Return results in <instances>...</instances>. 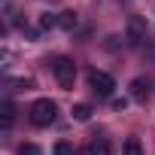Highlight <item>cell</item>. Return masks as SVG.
Returning a JSON list of instances; mask_svg holds the SVG:
<instances>
[{"mask_svg": "<svg viewBox=\"0 0 155 155\" xmlns=\"http://www.w3.org/2000/svg\"><path fill=\"white\" fill-rule=\"evenodd\" d=\"M55 116H58V107H55V101H49V97L34 101V104H31V110H28V119H31V125H37V128L52 125V122H55Z\"/></svg>", "mask_w": 155, "mask_h": 155, "instance_id": "cell-1", "label": "cell"}, {"mask_svg": "<svg viewBox=\"0 0 155 155\" xmlns=\"http://www.w3.org/2000/svg\"><path fill=\"white\" fill-rule=\"evenodd\" d=\"M52 73H55V79H58L61 88H73V82H76V64L70 58H55Z\"/></svg>", "mask_w": 155, "mask_h": 155, "instance_id": "cell-2", "label": "cell"}, {"mask_svg": "<svg viewBox=\"0 0 155 155\" xmlns=\"http://www.w3.org/2000/svg\"><path fill=\"white\" fill-rule=\"evenodd\" d=\"M88 85H91V91H94V94L110 97V94H113V88H116V79H113L107 70H91V73H88Z\"/></svg>", "mask_w": 155, "mask_h": 155, "instance_id": "cell-3", "label": "cell"}, {"mask_svg": "<svg viewBox=\"0 0 155 155\" xmlns=\"http://www.w3.org/2000/svg\"><path fill=\"white\" fill-rule=\"evenodd\" d=\"M128 37H131V43H140V40H146V21L134 15V18L128 21Z\"/></svg>", "mask_w": 155, "mask_h": 155, "instance_id": "cell-4", "label": "cell"}, {"mask_svg": "<svg viewBox=\"0 0 155 155\" xmlns=\"http://www.w3.org/2000/svg\"><path fill=\"white\" fill-rule=\"evenodd\" d=\"M131 97L134 101H146L149 97V82L146 79H134L131 82Z\"/></svg>", "mask_w": 155, "mask_h": 155, "instance_id": "cell-5", "label": "cell"}, {"mask_svg": "<svg viewBox=\"0 0 155 155\" xmlns=\"http://www.w3.org/2000/svg\"><path fill=\"white\" fill-rule=\"evenodd\" d=\"M0 116H3V128H12V122H15L12 101H3V104H0Z\"/></svg>", "mask_w": 155, "mask_h": 155, "instance_id": "cell-6", "label": "cell"}, {"mask_svg": "<svg viewBox=\"0 0 155 155\" xmlns=\"http://www.w3.org/2000/svg\"><path fill=\"white\" fill-rule=\"evenodd\" d=\"M122 155H143V143L137 137H128L125 146H122Z\"/></svg>", "mask_w": 155, "mask_h": 155, "instance_id": "cell-7", "label": "cell"}, {"mask_svg": "<svg viewBox=\"0 0 155 155\" xmlns=\"http://www.w3.org/2000/svg\"><path fill=\"white\" fill-rule=\"evenodd\" d=\"M58 25H61L64 31H73L76 25H79V18H76V12H61V15H58Z\"/></svg>", "mask_w": 155, "mask_h": 155, "instance_id": "cell-8", "label": "cell"}, {"mask_svg": "<svg viewBox=\"0 0 155 155\" xmlns=\"http://www.w3.org/2000/svg\"><path fill=\"white\" fill-rule=\"evenodd\" d=\"M73 119H76V122H88V119H91V107H88V104H76V107H73Z\"/></svg>", "mask_w": 155, "mask_h": 155, "instance_id": "cell-9", "label": "cell"}, {"mask_svg": "<svg viewBox=\"0 0 155 155\" xmlns=\"http://www.w3.org/2000/svg\"><path fill=\"white\" fill-rule=\"evenodd\" d=\"M55 155H76V149H73V143L58 140V143H55Z\"/></svg>", "mask_w": 155, "mask_h": 155, "instance_id": "cell-10", "label": "cell"}, {"mask_svg": "<svg viewBox=\"0 0 155 155\" xmlns=\"http://www.w3.org/2000/svg\"><path fill=\"white\" fill-rule=\"evenodd\" d=\"M18 155H43V152H40V146H34V143H21V146H18Z\"/></svg>", "mask_w": 155, "mask_h": 155, "instance_id": "cell-11", "label": "cell"}, {"mask_svg": "<svg viewBox=\"0 0 155 155\" xmlns=\"http://www.w3.org/2000/svg\"><path fill=\"white\" fill-rule=\"evenodd\" d=\"M55 21H58V18H52L49 12H46V15H40V28H43V31H49V28H52Z\"/></svg>", "mask_w": 155, "mask_h": 155, "instance_id": "cell-12", "label": "cell"}, {"mask_svg": "<svg viewBox=\"0 0 155 155\" xmlns=\"http://www.w3.org/2000/svg\"><path fill=\"white\" fill-rule=\"evenodd\" d=\"M113 107H116V110H125V107H128V101H125V97H119V101H113Z\"/></svg>", "mask_w": 155, "mask_h": 155, "instance_id": "cell-13", "label": "cell"}]
</instances>
